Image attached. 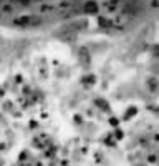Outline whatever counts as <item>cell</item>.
Returning a JSON list of instances; mask_svg holds the SVG:
<instances>
[{"label":"cell","instance_id":"6da1fadb","mask_svg":"<svg viewBox=\"0 0 159 166\" xmlns=\"http://www.w3.org/2000/svg\"><path fill=\"white\" fill-rule=\"evenodd\" d=\"M42 22H43L42 15H18L12 20V23L15 27H38L42 25Z\"/></svg>","mask_w":159,"mask_h":166},{"label":"cell","instance_id":"7a4b0ae2","mask_svg":"<svg viewBox=\"0 0 159 166\" xmlns=\"http://www.w3.org/2000/svg\"><path fill=\"white\" fill-rule=\"evenodd\" d=\"M35 12L38 15H45V14H51V12H56V5L50 2H42L38 7H35Z\"/></svg>","mask_w":159,"mask_h":166},{"label":"cell","instance_id":"3957f363","mask_svg":"<svg viewBox=\"0 0 159 166\" xmlns=\"http://www.w3.org/2000/svg\"><path fill=\"white\" fill-rule=\"evenodd\" d=\"M18 9H20V7L13 5V3H10L9 0H7V2L0 3V15H13Z\"/></svg>","mask_w":159,"mask_h":166},{"label":"cell","instance_id":"277c9868","mask_svg":"<svg viewBox=\"0 0 159 166\" xmlns=\"http://www.w3.org/2000/svg\"><path fill=\"white\" fill-rule=\"evenodd\" d=\"M83 14H98V10H100V5H98L96 2H85L83 5H81L80 9Z\"/></svg>","mask_w":159,"mask_h":166},{"label":"cell","instance_id":"5b68a950","mask_svg":"<svg viewBox=\"0 0 159 166\" xmlns=\"http://www.w3.org/2000/svg\"><path fill=\"white\" fill-rule=\"evenodd\" d=\"M119 5H123V0H108V2H104V9H108L109 12L116 10Z\"/></svg>","mask_w":159,"mask_h":166},{"label":"cell","instance_id":"8992f818","mask_svg":"<svg viewBox=\"0 0 159 166\" xmlns=\"http://www.w3.org/2000/svg\"><path fill=\"white\" fill-rule=\"evenodd\" d=\"M10 3H13V5H17V7H20V9H25L27 5H30L33 0H9Z\"/></svg>","mask_w":159,"mask_h":166},{"label":"cell","instance_id":"52a82bcc","mask_svg":"<svg viewBox=\"0 0 159 166\" xmlns=\"http://www.w3.org/2000/svg\"><path fill=\"white\" fill-rule=\"evenodd\" d=\"M98 23H100L101 27H111L113 25V22L109 18H104V17H100L98 18Z\"/></svg>","mask_w":159,"mask_h":166},{"label":"cell","instance_id":"ba28073f","mask_svg":"<svg viewBox=\"0 0 159 166\" xmlns=\"http://www.w3.org/2000/svg\"><path fill=\"white\" fill-rule=\"evenodd\" d=\"M40 2H42V0H40Z\"/></svg>","mask_w":159,"mask_h":166}]
</instances>
